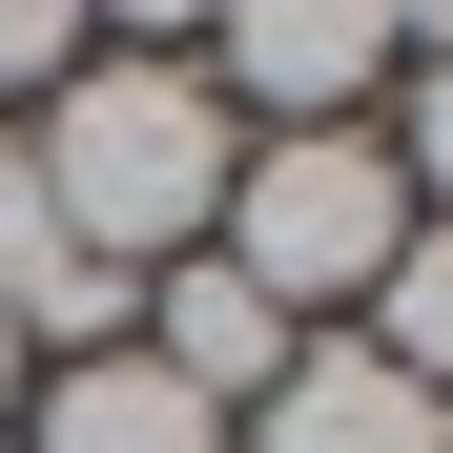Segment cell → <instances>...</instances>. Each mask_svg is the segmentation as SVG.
Listing matches in <instances>:
<instances>
[{"instance_id":"3","label":"cell","mask_w":453,"mask_h":453,"mask_svg":"<svg viewBox=\"0 0 453 453\" xmlns=\"http://www.w3.org/2000/svg\"><path fill=\"white\" fill-rule=\"evenodd\" d=\"M206 42H226L206 83H226V104H268V124H350V104L412 62V42H392V0H226Z\"/></svg>"},{"instance_id":"4","label":"cell","mask_w":453,"mask_h":453,"mask_svg":"<svg viewBox=\"0 0 453 453\" xmlns=\"http://www.w3.org/2000/svg\"><path fill=\"white\" fill-rule=\"evenodd\" d=\"M226 453H453V392H412L392 350H330L310 330L248 412H226Z\"/></svg>"},{"instance_id":"12","label":"cell","mask_w":453,"mask_h":453,"mask_svg":"<svg viewBox=\"0 0 453 453\" xmlns=\"http://www.w3.org/2000/svg\"><path fill=\"white\" fill-rule=\"evenodd\" d=\"M0 412H21V330H0Z\"/></svg>"},{"instance_id":"6","label":"cell","mask_w":453,"mask_h":453,"mask_svg":"<svg viewBox=\"0 0 453 453\" xmlns=\"http://www.w3.org/2000/svg\"><path fill=\"white\" fill-rule=\"evenodd\" d=\"M124 350H144V371H186L206 412H248V392H268V371L310 350V330H288V310H268V288L226 268V248H186V268H144V330H124Z\"/></svg>"},{"instance_id":"10","label":"cell","mask_w":453,"mask_h":453,"mask_svg":"<svg viewBox=\"0 0 453 453\" xmlns=\"http://www.w3.org/2000/svg\"><path fill=\"white\" fill-rule=\"evenodd\" d=\"M371 144H392V165H412V206L453 226V62H412V104H392V124H371Z\"/></svg>"},{"instance_id":"5","label":"cell","mask_w":453,"mask_h":453,"mask_svg":"<svg viewBox=\"0 0 453 453\" xmlns=\"http://www.w3.org/2000/svg\"><path fill=\"white\" fill-rule=\"evenodd\" d=\"M0 330H21V350H62V371L144 330V288H124L104 248H83V226H62V186L21 165V144H0Z\"/></svg>"},{"instance_id":"1","label":"cell","mask_w":453,"mask_h":453,"mask_svg":"<svg viewBox=\"0 0 453 453\" xmlns=\"http://www.w3.org/2000/svg\"><path fill=\"white\" fill-rule=\"evenodd\" d=\"M21 165L62 186V226L144 288V268H186L206 226H226V165H248V104L206 83V62H83V83L42 104Z\"/></svg>"},{"instance_id":"11","label":"cell","mask_w":453,"mask_h":453,"mask_svg":"<svg viewBox=\"0 0 453 453\" xmlns=\"http://www.w3.org/2000/svg\"><path fill=\"white\" fill-rule=\"evenodd\" d=\"M83 21H124V62H186V21H226V0H83Z\"/></svg>"},{"instance_id":"9","label":"cell","mask_w":453,"mask_h":453,"mask_svg":"<svg viewBox=\"0 0 453 453\" xmlns=\"http://www.w3.org/2000/svg\"><path fill=\"white\" fill-rule=\"evenodd\" d=\"M83 0H0V104H62V83H83Z\"/></svg>"},{"instance_id":"8","label":"cell","mask_w":453,"mask_h":453,"mask_svg":"<svg viewBox=\"0 0 453 453\" xmlns=\"http://www.w3.org/2000/svg\"><path fill=\"white\" fill-rule=\"evenodd\" d=\"M350 350H392L412 392H453V226H412V248L371 268V330H350Z\"/></svg>"},{"instance_id":"7","label":"cell","mask_w":453,"mask_h":453,"mask_svg":"<svg viewBox=\"0 0 453 453\" xmlns=\"http://www.w3.org/2000/svg\"><path fill=\"white\" fill-rule=\"evenodd\" d=\"M21 453H226V412L186 392V371H144V350H83V371H42Z\"/></svg>"},{"instance_id":"2","label":"cell","mask_w":453,"mask_h":453,"mask_svg":"<svg viewBox=\"0 0 453 453\" xmlns=\"http://www.w3.org/2000/svg\"><path fill=\"white\" fill-rule=\"evenodd\" d=\"M412 226H433V206H412V165H392L371 124H248V165H226V226H206V248L248 268L288 330H310V310H371V268H392Z\"/></svg>"}]
</instances>
